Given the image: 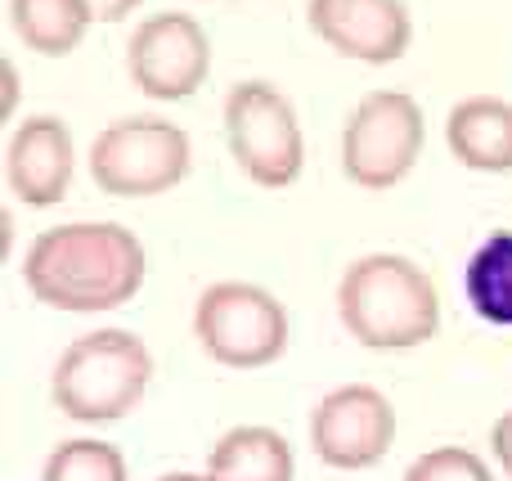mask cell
<instances>
[{"instance_id": "obj_1", "label": "cell", "mask_w": 512, "mask_h": 481, "mask_svg": "<svg viewBox=\"0 0 512 481\" xmlns=\"http://www.w3.org/2000/svg\"><path fill=\"white\" fill-rule=\"evenodd\" d=\"M149 252L117 221H68L32 239L23 284L50 311L99 315L126 306L144 288Z\"/></svg>"}, {"instance_id": "obj_2", "label": "cell", "mask_w": 512, "mask_h": 481, "mask_svg": "<svg viewBox=\"0 0 512 481\" xmlns=\"http://www.w3.org/2000/svg\"><path fill=\"white\" fill-rule=\"evenodd\" d=\"M337 320L369 351H414L441 329V293L414 257L364 252L337 279Z\"/></svg>"}, {"instance_id": "obj_3", "label": "cell", "mask_w": 512, "mask_h": 481, "mask_svg": "<svg viewBox=\"0 0 512 481\" xmlns=\"http://www.w3.org/2000/svg\"><path fill=\"white\" fill-rule=\"evenodd\" d=\"M153 356L131 329H95L63 347L50 374V401L72 423H117L144 401Z\"/></svg>"}, {"instance_id": "obj_4", "label": "cell", "mask_w": 512, "mask_h": 481, "mask_svg": "<svg viewBox=\"0 0 512 481\" xmlns=\"http://www.w3.org/2000/svg\"><path fill=\"white\" fill-rule=\"evenodd\" d=\"M225 144L239 171L261 189H288L306 167V135H301L297 108L274 81H239L230 86L221 108Z\"/></svg>"}, {"instance_id": "obj_5", "label": "cell", "mask_w": 512, "mask_h": 481, "mask_svg": "<svg viewBox=\"0 0 512 481\" xmlns=\"http://www.w3.org/2000/svg\"><path fill=\"white\" fill-rule=\"evenodd\" d=\"M189 135L158 113L117 117L90 144V180L108 198H158L189 176Z\"/></svg>"}, {"instance_id": "obj_6", "label": "cell", "mask_w": 512, "mask_h": 481, "mask_svg": "<svg viewBox=\"0 0 512 481\" xmlns=\"http://www.w3.org/2000/svg\"><path fill=\"white\" fill-rule=\"evenodd\" d=\"M288 311L261 284L221 279L194 302V338L225 369H265L288 351Z\"/></svg>"}, {"instance_id": "obj_7", "label": "cell", "mask_w": 512, "mask_h": 481, "mask_svg": "<svg viewBox=\"0 0 512 481\" xmlns=\"http://www.w3.org/2000/svg\"><path fill=\"white\" fill-rule=\"evenodd\" d=\"M427 144L423 104L409 90H369L342 126V171L369 194L396 189Z\"/></svg>"}, {"instance_id": "obj_8", "label": "cell", "mask_w": 512, "mask_h": 481, "mask_svg": "<svg viewBox=\"0 0 512 481\" xmlns=\"http://www.w3.org/2000/svg\"><path fill=\"white\" fill-rule=\"evenodd\" d=\"M126 72L140 95L158 99V104H180L212 72V41L194 14L162 9V14L135 23L131 41H126Z\"/></svg>"}, {"instance_id": "obj_9", "label": "cell", "mask_w": 512, "mask_h": 481, "mask_svg": "<svg viewBox=\"0 0 512 481\" xmlns=\"http://www.w3.org/2000/svg\"><path fill=\"white\" fill-rule=\"evenodd\" d=\"M396 446V410L373 383H342L310 410V450L337 473H364Z\"/></svg>"}, {"instance_id": "obj_10", "label": "cell", "mask_w": 512, "mask_h": 481, "mask_svg": "<svg viewBox=\"0 0 512 481\" xmlns=\"http://www.w3.org/2000/svg\"><path fill=\"white\" fill-rule=\"evenodd\" d=\"M306 18L310 32L333 54L369 68L405 59L414 41V18L405 0H306Z\"/></svg>"}, {"instance_id": "obj_11", "label": "cell", "mask_w": 512, "mask_h": 481, "mask_svg": "<svg viewBox=\"0 0 512 481\" xmlns=\"http://www.w3.org/2000/svg\"><path fill=\"white\" fill-rule=\"evenodd\" d=\"M77 171V144L63 117L36 113L14 126L5 144V185L23 207H59L72 189Z\"/></svg>"}, {"instance_id": "obj_12", "label": "cell", "mask_w": 512, "mask_h": 481, "mask_svg": "<svg viewBox=\"0 0 512 481\" xmlns=\"http://www.w3.org/2000/svg\"><path fill=\"white\" fill-rule=\"evenodd\" d=\"M445 144L468 171H512V104L499 95H468L445 117Z\"/></svg>"}, {"instance_id": "obj_13", "label": "cell", "mask_w": 512, "mask_h": 481, "mask_svg": "<svg viewBox=\"0 0 512 481\" xmlns=\"http://www.w3.org/2000/svg\"><path fill=\"white\" fill-rule=\"evenodd\" d=\"M207 473L216 481H292L297 459H292V446L283 432L243 423L207 450Z\"/></svg>"}, {"instance_id": "obj_14", "label": "cell", "mask_w": 512, "mask_h": 481, "mask_svg": "<svg viewBox=\"0 0 512 481\" xmlns=\"http://www.w3.org/2000/svg\"><path fill=\"white\" fill-rule=\"evenodd\" d=\"M86 0H9V27L23 41V50L41 59H68L90 32Z\"/></svg>"}, {"instance_id": "obj_15", "label": "cell", "mask_w": 512, "mask_h": 481, "mask_svg": "<svg viewBox=\"0 0 512 481\" xmlns=\"http://www.w3.org/2000/svg\"><path fill=\"white\" fill-rule=\"evenodd\" d=\"M463 288H468V302L481 320L512 329V230H495L472 252L468 270H463Z\"/></svg>"}, {"instance_id": "obj_16", "label": "cell", "mask_w": 512, "mask_h": 481, "mask_svg": "<svg viewBox=\"0 0 512 481\" xmlns=\"http://www.w3.org/2000/svg\"><path fill=\"white\" fill-rule=\"evenodd\" d=\"M41 481H126V459L113 441L72 437L50 450Z\"/></svg>"}, {"instance_id": "obj_17", "label": "cell", "mask_w": 512, "mask_h": 481, "mask_svg": "<svg viewBox=\"0 0 512 481\" xmlns=\"http://www.w3.org/2000/svg\"><path fill=\"white\" fill-rule=\"evenodd\" d=\"M400 481H495L490 464L468 446H436L423 450L414 464L405 468Z\"/></svg>"}, {"instance_id": "obj_18", "label": "cell", "mask_w": 512, "mask_h": 481, "mask_svg": "<svg viewBox=\"0 0 512 481\" xmlns=\"http://www.w3.org/2000/svg\"><path fill=\"white\" fill-rule=\"evenodd\" d=\"M490 455L499 459V468L512 477V410H504L490 428Z\"/></svg>"}, {"instance_id": "obj_19", "label": "cell", "mask_w": 512, "mask_h": 481, "mask_svg": "<svg viewBox=\"0 0 512 481\" xmlns=\"http://www.w3.org/2000/svg\"><path fill=\"white\" fill-rule=\"evenodd\" d=\"M140 5L144 0H86V9H90L95 23H122V18H131Z\"/></svg>"}, {"instance_id": "obj_20", "label": "cell", "mask_w": 512, "mask_h": 481, "mask_svg": "<svg viewBox=\"0 0 512 481\" xmlns=\"http://www.w3.org/2000/svg\"><path fill=\"white\" fill-rule=\"evenodd\" d=\"M0 77H5V108H0V113H5V122L9 117H14V99H18V72H14V63H0Z\"/></svg>"}, {"instance_id": "obj_21", "label": "cell", "mask_w": 512, "mask_h": 481, "mask_svg": "<svg viewBox=\"0 0 512 481\" xmlns=\"http://www.w3.org/2000/svg\"><path fill=\"white\" fill-rule=\"evenodd\" d=\"M158 481H216L212 473H167V477H158Z\"/></svg>"}]
</instances>
